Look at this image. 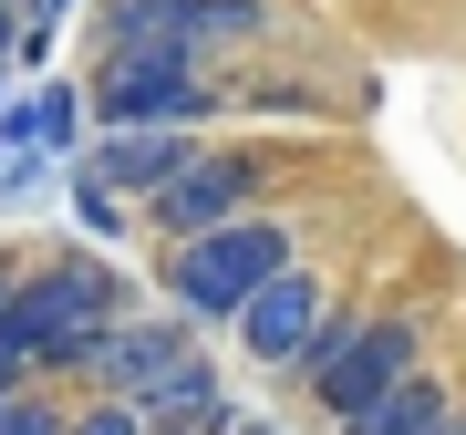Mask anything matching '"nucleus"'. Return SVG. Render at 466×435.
Returning <instances> with one entry per match:
<instances>
[{"mask_svg": "<svg viewBox=\"0 0 466 435\" xmlns=\"http://www.w3.org/2000/svg\"><path fill=\"white\" fill-rule=\"evenodd\" d=\"M456 435H466V404H456Z\"/></svg>", "mask_w": 466, "mask_h": 435, "instance_id": "2eb2a0df", "label": "nucleus"}, {"mask_svg": "<svg viewBox=\"0 0 466 435\" xmlns=\"http://www.w3.org/2000/svg\"><path fill=\"white\" fill-rule=\"evenodd\" d=\"M352 435H456V404H446V384H435V373H404V384L383 394Z\"/></svg>", "mask_w": 466, "mask_h": 435, "instance_id": "9d476101", "label": "nucleus"}, {"mask_svg": "<svg viewBox=\"0 0 466 435\" xmlns=\"http://www.w3.org/2000/svg\"><path fill=\"white\" fill-rule=\"evenodd\" d=\"M228 321H238V352L249 363H311L321 352V280L311 269H269Z\"/></svg>", "mask_w": 466, "mask_h": 435, "instance_id": "39448f33", "label": "nucleus"}, {"mask_svg": "<svg viewBox=\"0 0 466 435\" xmlns=\"http://www.w3.org/2000/svg\"><path fill=\"white\" fill-rule=\"evenodd\" d=\"M0 52H11V11H0Z\"/></svg>", "mask_w": 466, "mask_h": 435, "instance_id": "ddd939ff", "label": "nucleus"}, {"mask_svg": "<svg viewBox=\"0 0 466 435\" xmlns=\"http://www.w3.org/2000/svg\"><path fill=\"white\" fill-rule=\"evenodd\" d=\"M73 435H156V425H146V404H135V394H104L94 415H73Z\"/></svg>", "mask_w": 466, "mask_h": 435, "instance_id": "f8f14e48", "label": "nucleus"}, {"mask_svg": "<svg viewBox=\"0 0 466 435\" xmlns=\"http://www.w3.org/2000/svg\"><path fill=\"white\" fill-rule=\"evenodd\" d=\"M187 321H104V342H94V373L115 394H146V384H167V373L187 363Z\"/></svg>", "mask_w": 466, "mask_h": 435, "instance_id": "0eeeda50", "label": "nucleus"}, {"mask_svg": "<svg viewBox=\"0 0 466 435\" xmlns=\"http://www.w3.org/2000/svg\"><path fill=\"white\" fill-rule=\"evenodd\" d=\"M208 104L218 94L198 84V52H167V42H125L94 73V115L104 125H198Z\"/></svg>", "mask_w": 466, "mask_h": 435, "instance_id": "f03ea898", "label": "nucleus"}, {"mask_svg": "<svg viewBox=\"0 0 466 435\" xmlns=\"http://www.w3.org/2000/svg\"><path fill=\"white\" fill-rule=\"evenodd\" d=\"M269 269H290V228L259 218V207L218 218V228H198V238H167V290L187 311H238Z\"/></svg>", "mask_w": 466, "mask_h": 435, "instance_id": "f257e3e1", "label": "nucleus"}, {"mask_svg": "<svg viewBox=\"0 0 466 435\" xmlns=\"http://www.w3.org/2000/svg\"><path fill=\"white\" fill-rule=\"evenodd\" d=\"M259 197V167L249 156H187V167L156 187V228L167 238H198V228H218V218H238Z\"/></svg>", "mask_w": 466, "mask_h": 435, "instance_id": "423d86ee", "label": "nucleus"}, {"mask_svg": "<svg viewBox=\"0 0 466 435\" xmlns=\"http://www.w3.org/2000/svg\"><path fill=\"white\" fill-rule=\"evenodd\" d=\"M0 84H11V52H0Z\"/></svg>", "mask_w": 466, "mask_h": 435, "instance_id": "4468645a", "label": "nucleus"}, {"mask_svg": "<svg viewBox=\"0 0 466 435\" xmlns=\"http://www.w3.org/2000/svg\"><path fill=\"white\" fill-rule=\"evenodd\" d=\"M259 21H269V0H115L104 11V52H125V42L218 52V42H249Z\"/></svg>", "mask_w": 466, "mask_h": 435, "instance_id": "20e7f679", "label": "nucleus"}, {"mask_svg": "<svg viewBox=\"0 0 466 435\" xmlns=\"http://www.w3.org/2000/svg\"><path fill=\"white\" fill-rule=\"evenodd\" d=\"M0 435H73V415H63L52 394H32V384L0 373Z\"/></svg>", "mask_w": 466, "mask_h": 435, "instance_id": "9b49d317", "label": "nucleus"}, {"mask_svg": "<svg viewBox=\"0 0 466 435\" xmlns=\"http://www.w3.org/2000/svg\"><path fill=\"white\" fill-rule=\"evenodd\" d=\"M404 373H415V321H363V332L311 352V394H321V415H342V425H363Z\"/></svg>", "mask_w": 466, "mask_h": 435, "instance_id": "7ed1b4c3", "label": "nucleus"}, {"mask_svg": "<svg viewBox=\"0 0 466 435\" xmlns=\"http://www.w3.org/2000/svg\"><path fill=\"white\" fill-rule=\"evenodd\" d=\"M177 167H187V125H104V146H94V177L115 197H156Z\"/></svg>", "mask_w": 466, "mask_h": 435, "instance_id": "6e6552de", "label": "nucleus"}, {"mask_svg": "<svg viewBox=\"0 0 466 435\" xmlns=\"http://www.w3.org/2000/svg\"><path fill=\"white\" fill-rule=\"evenodd\" d=\"M135 404H146V425H156V435H218V425H228V394H218V373L198 363V352H187L167 384H146Z\"/></svg>", "mask_w": 466, "mask_h": 435, "instance_id": "1a4fd4ad", "label": "nucleus"}]
</instances>
